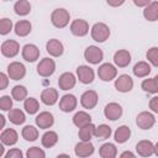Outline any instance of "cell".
Masks as SVG:
<instances>
[{
	"label": "cell",
	"instance_id": "1",
	"mask_svg": "<svg viewBox=\"0 0 158 158\" xmlns=\"http://www.w3.org/2000/svg\"><path fill=\"white\" fill-rule=\"evenodd\" d=\"M69 12L65 9H56L52 15H51V21L52 23L58 27V28H63L69 23Z\"/></svg>",
	"mask_w": 158,
	"mask_h": 158
},
{
	"label": "cell",
	"instance_id": "2",
	"mask_svg": "<svg viewBox=\"0 0 158 158\" xmlns=\"http://www.w3.org/2000/svg\"><path fill=\"white\" fill-rule=\"evenodd\" d=\"M110 36V28L102 22H98L91 27V37L96 42H105Z\"/></svg>",
	"mask_w": 158,
	"mask_h": 158
},
{
	"label": "cell",
	"instance_id": "3",
	"mask_svg": "<svg viewBox=\"0 0 158 158\" xmlns=\"http://www.w3.org/2000/svg\"><path fill=\"white\" fill-rule=\"evenodd\" d=\"M26 74V68L22 63L20 62H12L7 65V75L12 80H20L25 77Z\"/></svg>",
	"mask_w": 158,
	"mask_h": 158
},
{
	"label": "cell",
	"instance_id": "4",
	"mask_svg": "<svg viewBox=\"0 0 158 158\" xmlns=\"http://www.w3.org/2000/svg\"><path fill=\"white\" fill-rule=\"evenodd\" d=\"M84 57H85V59L89 63H91V64H99L102 60V58H104V53H102V51L99 47H96V46H89L85 49V52H84Z\"/></svg>",
	"mask_w": 158,
	"mask_h": 158
},
{
	"label": "cell",
	"instance_id": "5",
	"mask_svg": "<svg viewBox=\"0 0 158 158\" xmlns=\"http://www.w3.org/2000/svg\"><path fill=\"white\" fill-rule=\"evenodd\" d=\"M54 70H56V63L51 58H43L37 64V73L41 77H49L54 73Z\"/></svg>",
	"mask_w": 158,
	"mask_h": 158
},
{
	"label": "cell",
	"instance_id": "6",
	"mask_svg": "<svg viewBox=\"0 0 158 158\" xmlns=\"http://www.w3.org/2000/svg\"><path fill=\"white\" fill-rule=\"evenodd\" d=\"M117 74V69L111 64V63H104L99 67L98 69V75L101 80L104 81H110L112 80Z\"/></svg>",
	"mask_w": 158,
	"mask_h": 158
},
{
	"label": "cell",
	"instance_id": "7",
	"mask_svg": "<svg viewBox=\"0 0 158 158\" xmlns=\"http://www.w3.org/2000/svg\"><path fill=\"white\" fill-rule=\"evenodd\" d=\"M20 51V44L14 40H6L1 44V53L7 58L15 57Z\"/></svg>",
	"mask_w": 158,
	"mask_h": 158
},
{
	"label": "cell",
	"instance_id": "8",
	"mask_svg": "<svg viewBox=\"0 0 158 158\" xmlns=\"http://www.w3.org/2000/svg\"><path fill=\"white\" fill-rule=\"evenodd\" d=\"M70 32L74 36L83 37V36L88 35V32H89V23L85 20H81V19L74 20L70 25Z\"/></svg>",
	"mask_w": 158,
	"mask_h": 158
},
{
	"label": "cell",
	"instance_id": "9",
	"mask_svg": "<svg viewBox=\"0 0 158 158\" xmlns=\"http://www.w3.org/2000/svg\"><path fill=\"white\" fill-rule=\"evenodd\" d=\"M154 122H156L154 116H153L151 112H148V111H143V112L138 114V116H137V118H136L137 126H138L139 128H142V130H148V128H151V127L154 125Z\"/></svg>",
	"mask_w": 158,
	"mask_h": 158
},
{
	"label": "cell",
	"instance_id": "10",
	"mask_svg": "<svg viewBox=\"0 0 158 158\" xmlns=\"http://www.w3.org/2000/svg\"><path fill=\"white\" fill-rule=\"evenodd\" d=\"M115 88L121 91V93H127V91H131L132 88H133V80L130 75L127 74H122L120 75L116 81H115Z\"/></svg>",
	"mask_w": 158,
	"mask_h": 158
},
{
	"label": "cell",
	"instance_id": "11",
	"mask_svg": "<svg viewBox=\"0 0 158 158\" xmlns=\"http://www.w3.org/2000/svg\"><path fill=\"white\" fill-rule=\"evenodd\" d=\"M80 104L85 109H94L98 104V94L94 90H86L80 98Z\"/></svg>",
	"mask_w": 158,
	"mask_h": 158
},
{
	"label": "cell",
	"instance_id": "12",
	"mask_svg": "<svg viewBox=\"0 0 158 158\" xmlns=\"http://www.w3.org/2000/svg\"><path fill=\"white\" fill-rule=\"evenodd\" d=\"M104 114H105V117L106 118H109L111 121H115V120H117V118L121 117V115H122V107L117 102H110V104H107L105 106Z\"/></svg>",
	"mask_w": 158,
	"mask_h": 158
},
{
	"label": "cell",
	"instance_id": "13",
	"mask_svg": "<svg viewBox=\"0 0 158 158\" xmlns=\"http://www.w3.org/2000/svg\"><path fill=\"white\" fill-rule=\"evenodd\" d=\"M77 75L83 84H90L94 80V70L88 65H79L77 68Z\"/></svg>",
	"mask_w": 158,
	"mask_h": 158
},
{
	"label": "cell",
	"instance_id": "14",
	"mask_svg": "<svg viewBox=\"0 0 158 158\" xmlns=\"http://www.w3.org/2000/svg\"><path fill=\"white\" fill-rule=\"evenodd\" d=\"M136 151L142 157H151L154 153V144L148 139H142L136 144Z\"/></svg>",
	"mask_w": 158,
	"mask_h": 158
},
{
	"label": "cell",
	"instance_id": "15",
	"mask_svg": "<svg viewBox=\"0 0 158 158\" xmlns=\"http://www.w3.org/2000/svg\"><path fill=\"white\" fill-rule=\"evenodd\" d=\"M74 152L79 158H86L94 153V146L90 142H83L81 141V142L77 143Z\"/></svg>",
	"mask_w": 158,
	"mask_h": 158
},
{
	"label": "cell",
	"instance_id": "16",
	"mask_svg": "<svg viewBox=\"0 0 158 158\" xmlns=\"http://www.w3.org/2000/svg\"><path fill=\"white\" fill-rule=\"evenodd\" d=\"M40 57V49L35 44H25L22 48V58L27 62H35Z\"/></svg>",
	"mask_w": 158,
	"mask_h": 158
},
{
	"label": "cell",
	"instance_id": "17",
	"mask_svg": "<svg viewBox=\"0 0 158 158\" xmlns=\"http://www.w3.org/2000/svg\"><path fill=\"white\" fill-rule=\"evenodd\" d=\"M77 107V98L72 94L64 95L59 101V109L63 112H70Z\"/></svg>",
	"mask_w": 158,
	"mask_h": 158
},
{
	"label": "cell",
	"instance_id": "18",
	"mask_svg": "<svg viewBox=\"0 0 158 158\" xmlns=\"http://www.w3.org/2000/svg\"><path fill=\"white\" fill-rule=\"evenodd\" d=\"M114 62L120 68L127 67L130 64V62H131V54H130V52L126 51V49H120V51L115 52V54H114Z\"/></svg>",
	"mask_w": 158,
	"mask_h": 158
},
{
	"label": "cell",
	"instance_id": "19",
	"mask_svg": "<svg viewBox=\"0 0 158 158\" xmlns=\"http://www.w3.org/2000/svg\"><path fill=\"white\" fill-rule=\"evenodd\" d=\"M75 80H77V79H75L74 74L67 72V73H63V74L59 77V79H58V85H59V88H60L62 90H69V89L74 88Z\"/></svg>",
	"mask_w": 158,
	"mask_h": 158
},
{
	"label": "cell",
	"instance_id": "20",
	"mask_svg": "<svg viewBox=\"0 0 158 158\" xmlns=\"http://www.w3.org/2000/svg\"><path fill=\"white\" fill-rule=\"evenodd\" d=\"M46 49H47V52H48L51 56H53V57H59V56L63 54L64 47H63V44H62L60 41L56 40V38H52V40H49V41L47 42Z\"/></svg>",
	"mask_w": 158,
	"mask_h": 158
},
{
	"label": "cell",
	"instance_id": "21",
	"mask_svg": "<svg viewBox=\"0 0 158 158\" xmlns=\"http://www.w3.org/2000/svg\"><path fill=\"white\" fill-rule=\"evenodd\" d=\"M53 123H54L53 115L48 111H43L40 115H37V117H36V125L40 128H49Z\"/></svg>",
	"mask_w": 158,
	"mask_h": 158
},
{
	"label": "cell",
	"instance_id": "22",
	"mask_svg": "<svg viewBox=\"0 0 158 158\" xmlns=\"http://www.w3.org/2000/svg\"><path fill=\"white\" fill-rule=\"evenodd\" d=\"M41 100L46 105H54L57 102V100H58V91L56 89H53V88L44 89L41 93Z\"/></svg>",
	"mask_w": 158,
	"mask_h": 158
},
{
	"label": "cell",
	"instance_id": "23",
	"mask_svg": "<svg viewBox=\"0 0 158 158\" xmlns=\"http://www.w3.org/2000/svg\"><path fill=\"white\" fill-rule=\"evenodd\" d=\"M1 142L2 144H7V146H12L17 142V132L14 128H6L1 132Z\"/></svg>",
	"mask_w": 158,
	"mask_h": 158
},
{
	"label": "cell",
	"instance_id": "24",
	"mask_svg": "<svg viewBox=\"0 0 158 158\" xmlns=\"http://www.w3.org/2000/svg\"><path fill=\"white\" fill-rule=\"evenodd\" d=\"M143 16L148 21L158 20V1H151V4L144 7Z\"/></svg>",
	"mask_w": 158,
	"mask_h": 158
},
{
	"label": "cell",
	"instance_id": "25",
	"mask_svg": "<svg viewBox=\"0 0 158 158\" xmlns=\"http://www.w3.org/2000/svg\"><path fill=\"white\" fill-rule=\"evenodd\" d=\"M73 123H74L77 127L81 128V127H84V126L91 123V117H90L89 114H86V112H84V111H79V112H77V114L73 116Z\"/></svg>",
	"mask_w": 158,
	"mask_h": 158
},
{
	"label": "cell",
	"instance_id": "26",
	"mask_svg": "<svg viewBox=\"0 0 158 158\" xmlns=\"http://www.w3.org/2000/svg\"><path fill=\"white\" fill-rule=\"evenodd\" d=\"M31 23L27 20H21L15 25V33L20 37H25L31 32Z\"/></svg>",
	"mask_w": 158,
	"mask_h": 158
},
{
	"label": "cell",
	"instance_id": "27",
	"mask_svg": "<svg viewBox=\"0 0 158 158\" xmlns=\"http://www.w3.org/2000/svg\"><path fill=\"white\" fill-rule=\"evenodd\" d=\"M132 70H133V74L136 77L143 78V77H147L151 73V67L147 62H137Z\"/></svg>",
	"mask_w": 158,
	"mask_h": 158
},
{
	"label": "cell",
	"instance_id": "28",
	"mask_svg": "<svg viewBox=\"0 0 158 158\" xmlns=\"http://www.w3.org/2000/svg\"><path fill=\"white\" fill-rule=\"evenodd\" d=\"M131 136V130L127 126H120L116 131H115V141L118 143H125L126 141H128Z\"/></svg>",
	"mask_w": 158,
	"mask_h": 158
},
{
	"label": "cell",
	"instance_id": "29",
	"mask_svg": "<svg viewBox=\"0 0 158 158\" xmlns=\"http://www.w3.org/2000/svg\"><path fill=\"white\" fill-rule=\"evenodd\" d=\"M100 157L101 158H115L117 154V149L115 147V144L112 143H105L100 147L99 149Z\"/></svg>",
	"mask_w": 158,
	"mask_h": 158
},
{
	"label": "cell",
	"instance_id": "30",
	"mask_svg": "<svg viewBox=\"0 0 158 158\" xmlns=\"http://www.w3.org/2000/svg\"><path fill=\"white\" fill-rule=\"evenodd\" d=\"M95 126L93 123H89L84 127H81L79 130V138L83 141V142H90V138L94 136L95 133Z\"/></svg>",
	"mask_w": 158,
	"mask_h": 158
},
{
	"label": "cell",
	"instance_id": "31",
	"mask_svg": "<svg viewBox=\"0 0 158 158\" xmlns=\"http://www.w3.org/2000/svg\"><path fill=\"white\" fill-rule=\"evenodd\" d=\"M14 10H15V12L17 15L25 16V15L30 14V11H31V4L27 0H19V1L15 2Z\"/></svg>",
	"mask_w": 158,
	"mask_h": 158
},
{
	"label": "cell",
	"instance_id": "32",
	"mask_svg": "<svg viewBox=\"0 0 158 158\" xmlns=\"http://www.w3.org/2000/svg\"><path fill=\"white\" fill-rule=\"evenodd\" d=\"M57 142H58V135L56 132H53V131H47L42 136V146L46 147V148L53 147Z\"/></svg>",
	"mask_w": 158,
	"mask_h": 158
},
{
	"label": "cell",
	"instance_id": "33",
	"mask_svg": "<svg viewBox=\"0 0 158 158\" xmlns=\"http://www.w3.org/2000/svg\"><path fill=\"white\" fill-rule=\"evenodd\" d=\"M9 120L15 125H21L25 122L26 116H25L23 111H21L20 109H12L9 111Z\"/></svg>",
	"mask_w": 158,
	"mask_h": 158
},
{
	"label": "cell",
	"instance_id": "34",
	"mask_svg": "<svg viewBox=\"0 0 158 158\" xmlns=\"http://www.w3.org/2000/svg\"><path fill=\"white\" fill-rule=\"evenodd\" d=\"M22 137L26 139V141H36L38 138V131L36 127L31 126V125H27L22 128V132H21Z\"/></svg>",
	"mask_w": 158,
	"mask_h": 158
},
{
	"label": "cell",
	"instance_id": "35",
	"mask_svg": "<svg viewBox=\"0 0 158 158\" xmlns=\"http://www.w3.org/2000/svg\"><path fill=\"white\" fill-rule=\"evenodd\" d=\"M11 95H12V99L14 100L22 101L27 96V89L23 85H15L12 88V90H11Z\"/></svg>",
	"mask_w": 158,
	"mask_h": 158
},
{
	"label": "cell",
	"instance_id": "36",
	"mask_svg": "<svg viewBox=\"0 0 158 158\" xmlns=\"http://www.w3.org/2000/svg\"><path fill=\"white\" fill-rule=\"evenodd\" d=\"M23 109L26 110L27 114L33 115V114H36V112L38 111L40 104H38V101H37L35 98H28V99H26L25 102H23Z\"/></svg>",
	"mask_w": 158,
	"mask_h": 158
},
{
	"label": "cell",
	"instance_id": "37",
	"mask_svg": "<svg viewBox=\"0 0 158 158\" xmlns=\"http://www.w3.org/2000/svg\"><path fill=\"white\" fill-rule=\"evenodd\" d=\"M110 135H111V127L107 125H104V123L98 126L95 128V133H94V136L98 139H106L110 137Z\"/></svg>",
	"mask_w": 158,
	"mask_h": 158
},
{
	"label": "cell",
	"instance_id": "38",
	"mask_svg": "<svg viewBox=\"0 0 158 158\" xmlns=\"http://www.w3.org/2000/svg\"><path fill=\"white\" fill-rule=\"evenodd\" d=\"M27 158H46V153L40 147H31L26 152Z\"/></svg>",
	"mask_w": 158,
	"mask_h": 158
},
{
	"label": "cell",
	"instance_id": "39",
	"mask_svg": "<svg viewBox=\"0 0 158 158\" xmlns=\"http://www.w3.org/2000/svg\"><path fill=\"white\" fill-rule=\"evenodd\" d=\"M12 28V21L4 17L0 20V33L1 35H7Z\"/></svg>",
	"mask_w": 158,
	"mask_h": 158
},
{
	"label": "cell",
	"instance_id": "40",
	"mask_svg": "<svg viewBox=\"0 0 158 158\" xmlns=\"http://www.w3.org/2000/svg\"><path fill=\"white\" fill-rule=\"evenodd\" d=\"M147 59L154 65L158 67V47H152L147 52Z\"/></svg>",
	"mask_w": 158,
	"mask_h": 158
},
{
	"label": "cell",
	"instance_id": "41",
	"mask_svg": "<svg viewBox=\"0 0 158 158\" xmlns=\"http://www.w3.org/2000/svg\"><path fill=\"white\" fill-rule=\"evenodd\" d=\"M12 100L9 95H4L0 98V109L2 111H10L12 110Z\"/></svg>",
	"mask_w": 158,
	"mask_h": 158
},
{
	"label": "cell",
	"instance_id": "42",
	"mask_svg": "<svg viewBox=\"0 0 158 158\" xmlns=\"http://www.w3.org/2000/svg\"><path fill=\"white\" fill-rule=\"evenodd\" d=\"M4 158H23V154H22L21 149H19V148H11L10 151H7L5 153Z\"/></svg>",
	"mask_w": 158,
	"mask_h": 158
},
{
	"label": "cell",
	"instance_id": "43",
	"mask_svg": "<svg viewBox=\"0 0 158 158\" xmlns=\"http://www.w3.org/2000/svg\"><path fill=\"white\" fill-rule=\"evenodd\" d=\"M149 109L153 112H158V96H154L149 100Z\"/></svg>",
	"mask_w": 158,
	"mask_h": 158
},
{
	"label": "cell",
	"instance_id": "44",
	"mask_svg": "<svg viewBox=\"0 0 158 158\" xmlns=\"http://www.w3.org/2000/svg\"><path fill=\"white\" fill-rule=\"evenodd\" d=\"M7 83H9L7 75L5 73H1L0 74V90H4L7 86Z\"/></svg>",
	"mask_w": 158,
	"mask_h": 158
},
{
	"label": "cell",
	"instance_id": "45",
	"mask_svg": "<svg viewBox=\"0 0 158 158\" xmlns=\"http://www.w3.org/2000/svg\"><path fill=\"white\" fill-rule=\"evenodd\" d=\"M133 4L137 6H148L151 1L149 0H133Z\"/></svg>",
	"mask_w": 158,
	"mask_h": 158
},
{
	"label": "cell",
	"instance_id": "46",
	"mask_svg": "<svg viewBox=\"0 0 158 158\" xmlns=\"http://www.w3.org/2000/svg\"><path fill=\"white\" fill-rule=\"evenodd\" d=\"M120 158H137V157H136L132 152H130V151H125V152L121 153Z\"/></svg>",
	"mask_w": 158,
	"mask_h": 158
},
{
	"label": "cell",
	"instance_id": "47",
	"mask_svg": "<svg viewBox=\"0 0 158 158\" xmlns=\"http://www.w3.org/2000/svg\"><path fill=\"white\" fill-rule=\"evenodd\" d=\"M107 4L110 6H120V5L123 4V0H121V1H107Z\"/></svg>",
	"mask_w": 158,
	"mask_h": 158
},
{
	"label": "cell",
	"instance_id": "48",
	"mask_svg": "<svg viewBox=\"0 0 158 158\" xmlns=\"http://www.w3.org/2000/svg\"><path fill=\"white\" fill-rule=\"evenodd\" d=\"M153 81H154V85H156V90H157V93H158V75H156V77L153 78Z\"/></svg>",
	"mask_w": 158,
	"mask_h": 158
},
{
	"label": "cell",
	"instance_id": "49",
	"mask_svg": "<svg viewBox=\"0 0 158 158\" xmlns=\"http://www.w3.org/2000/svg\"><path fill=\"white\" fill-rule=\"evenodd\" d=\"M57 158H70V156H68V154H65V153H62V154L57 156Z\"/></svg>",
	"mask_w": 158,
	"mask_h": 158
},
{
	"label": "cell",
	"instance_id": "50",
	"mask_svg": "<svg viewBox=\"0 0 158 158\" xmlns=\"http://www.w3.org/2000/svg\"><path fill=\"white\" fill-rule=\"evenodd\" d=\"M154 153H156V156L158 157V142L154 144Z\"/></svg>",
	"mask_w": 158,
	"mask_h": 158
},
{
	"label": "cell",
	"instance_id": "51",
	"mask_svg": "<svg viewBox=\"0 0 158 158\" xmlns=\"http://www.w3.org/2000/svg\"><path fill=\"white\" fill-rule=\"evenodd\" d=\"M0 120H1V127H4V125H5V117L1 115L0 116Z\"/></svg>",
	"mask_w": 158,
	"mask_h": 158
}]
</instances>
